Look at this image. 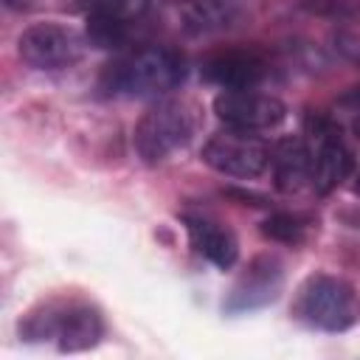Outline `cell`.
I'll return each instance as SVG.
<instances>
[{
	"label": "cell",
	"mask_w": 360,
	"mask_h": 360,
	"mask_svg": "<svg viewBox=\"0 0 360 360\" xmlns=\"http://www.w3.org/2000/svg\"><path fill=\"white\" fill-rule=\"evenodd\" d=\"M309 132H312V146H309V158H312V172H309V183L318 194H329L332 188H338L349 172H352V152L343 143L340 132L323 121V118H309Z\"/></svg>",
	"instance_id": "cell-8"
},
{
	"label": "cell",
	"mask_w": 360,
	"mask_h": 360,
	"mask_svg": "<svg viewBox=\"0 0 360 360\" xmlns=\"http://www.w3.org/2000/svg\"><path fill=\"white\" fill-rule=\"evenodd\" d=\"M202 160L219 174L253 180L270 166V152L256 132L225 127L205 141Z\"/></svg>",
	"instance_id": "cell-5"
},
{
	"label": "cell",
	"mask_w": 360,
	"mask_h": 360,
	"mask_svg": "<svg viewBox=\"0 0 360 360\" xmlns=\"http://www.w3.org/2000/svg\"><path fill=\"white\" fill-rule=\"evenodd\" d=\"M149 8V0H87V14L110 17L121 22H138Z\"/></svg>",
	"instance_id": "cell-14"
},
{
	"label": "cell",
	"mask_w": 360,
	"mask_h": 360,
	"mask_svg": "<svg viewBox=\"0 0 360 360\" xmlns=\"http://www.w3.org/2000/svg\"><path fill=\"white\" fill-rule=\"evenodd\" d=\"M194 135V115L183 101H158L135 127V152L143 163H160Z\"/></svg>",
	"instance_id": "cell-4"
},
{
	"label": "cell",
	"mask_w": 360,
	"mask_h": 360,
	"mask_svg": "<svg viewBox=\"0 0 360 360\" xmlns=\"http://www.w3.org/2000/svg\"><path fill=\"white\" fill-rule=\"evenodd\" d=\"M354 194H357V197H360V172H357V174H354Z\"/></svg>",
	"instance_id": "cell-18"
},
{
	"label": "cell",
	"mask_w": 360,
	"mask_h": 360,
	"mask_svg": "<svg viewBox=\"0 0 360 360\" xmlns=\"http://www.w3.org/2000/svg\"><path fill=\"white\" fill-rule=\"evenodd\" d=\"M295 318L309 329L321 332H346L360 318V298L338 276H309L295 298Z\"/></svg>",
	"instance_id": "cell-3"
},
{
	"label": "cell",
	"mask_w": 360,
	"mask_h": 360,
	"mask_svg": "<svg viewBox=\"0 0 360 360\" xmlns=\"http://www.w3.org/2000/svg\"><path fill=\"white\" fill-rule=\"evenodd\" d=\"M183 79H186V62L180 53L169 48H143L110 65L98 87L104 96L158 98L174 90Z\"/></svg>",
	"instance_id": "cell-1"
},
{
	"label": "cell",
	"mask_w": 360,
	"mask_h": 360,
	"mask_svg": "<svg viewBox=\"0 0 360 360\" xmlns=\"http://www.w3.org/2000/svg\"><path fill=\"white\" fill-rule=\"evenodd\" d=\"M346 101H354V104H357V107H360V93H354V96H349V98H346Z\"/></svg>",
	"instance_id": "cell-19"
},
{
	"label": "cell",
	"mask_w": 360,
	"mask_h": 360,
	"mask_svg": "<svg viewBox=\"0 0 360 360\" xmlns=\"http://www.w3.org/2000/svg\"><path fill=\"white\" fill-rule=\"evenodd\" d=\"M202 76L222 90H253L267 76V68L256 53L233 51V53H219L208 59L202 68Z\"/></svg>",
	"instance_id": "cell-11"
},
{
	"label": "cell",
	"mask_w": 360,
	"mask_h": 360,
	"mask_svg": "<svg viewBox=\"0 0 360 360\" xmlns=\"http://www.w3.org/2000/svg\"><path fill=\"white\" fill-rule=\"evenodd\" d=\"M129 25H132V22H121V20L87 14V39H90L96 48H118V45L127 42Z\"/></svg>",
	"instance_id": "cell-13"
},
{
	"label": "cell",
	"mask_w": 360,
	"mask_h": 360,
	"mask_svg": "<svg viewBox=\"0 0 360 360\" xmlns=\"http://www.w3.org/2000/svg\"><path fill=\"white\" fill-rule=\"evenodd\" d=\"M3 6H8V8H22V6H28V0H3Z\"/></svg>",
	"instance_id": "cell-16"
},
{
	"label": "cell",
	"mask_w": 360,
	"mask_h": 360,
	"mask_svg": "<svg viewBox=\"0 0 360 360\" xmlns=\"http://www.w3.org/2000/svg\"><path fill=\"white\" fill-rule=\"evenodd\" d=\"M281 287H284V264H281V259L273 256V253H262L233 281L222 309L231 312V315L262 309V307H267V304H273L278 298Z\"/></svg>",
	"instance_id": "cell-7"
},
{
	"label": "cell",
	"mask_w": 360,
	"mask_h": 360,
	"mask_svg": "<svg viewBox=\"0 0 360 360\" xmlns=\"http://www.w3.org/2000/svg\"><path fill=\"white\" fill-rule=\"evenodd\" d=\"M17 53L37 70H59L82 56V39L73 28L59 22H39L20 34Z\"/></svg>",
	"instance_id": "cell-6"
},
{
	"label": "cell",
	"mask_w": 360,
	"mask_h": 360,
	"mask_svg": "<svg viewBox=\"0 0 360 360\" xmlns=\"http://www.w3.org/2000/svg\"><path fill=\"white\" fill-rule=\"evenodd\" d=\"M20 335L31 343L56 340L59 352H84V349H93L101 340L104 321L87 304L53 301V304H45L42 309L31 312L20 323Z\"/></svg>",
	"instance_id": "cell-2"
},
{
	"label": "cell",
	"mask_w": 360,
	"mask_h": 360,
	"mask_svg": "<svg viewBox=\"0 0 360 360\" xmlns=\"http://www.w3.org/2000/svg\"><path fill=\"white\" fill-rule=\"evenodd\" d=\"M270 163H273V177L276 186L281 191H298L312 172V158H309V146L307 141L287 135L276 143V149L270 152Z\"/></svg>",
	"instance_id": "cell-12"
},
{
	"label": "cell",
	"mask_w": 360,
	"mask_h": 360,
	"mask_svg": "<svg viewBox=\"0 0 360 360\" xmlns=\"http://www.w3.org/2000/svg\"><path fill=\"white\" fill-rule=\"evenodd\" d=\"M214 112L219 115V121H225V127H236V129H270L278 127L287 115V107L281 98L270 96V93H256V90H222L214 98Z\"/></svg>",
	"instance_id": "cell-9"
},
{
	"label": "cell",
	"mask_w": 360,
	"mask_h": 360,
	"mask_svg": "<svg viewBox=\"0 0 360 360\" xmlns=\"http://www.w3.org/2000/svg\"><path fill=\"white\" fill-rule=\"evenodd\" d=\"M262 233L281 245H298L304 239V225L292 214H270L262 222Z\"/></svg>",
	"instance_id": "cell-15"
},
{
	"label": "cell",
	"mask_w": 360,
	"mask_h": 360,
	"mask_svg": "<svg viewBox=\"0 0 360 360\" xmlns=\"http://www.w3.org/2000/svg\"><path fill=\"white\" fill-rule=\"evenodd\" d=\"M183 222H186L188 239L200 256H205L211 264H217L222 270L233 267V262L239 256V242L225 225H219L202 214H183Z\"/></svg>",
	"instance_id": "cell-10"
},
{
	"label": "cell",
	"mask_w": 360,
	"mask_h": 360,
	"mask_svg": "<svg viewBox=\"0 0 360 360\" xmlns=\"http://www.w3.org/2000/svg\"><path fill=\"white\" fill-rule=\"evenodd\" d=\"M352 129H354V135H357V141H360V115L352 121Z\"/></svg>",
	"instance_id": "cell-17"
}]
</instances>
